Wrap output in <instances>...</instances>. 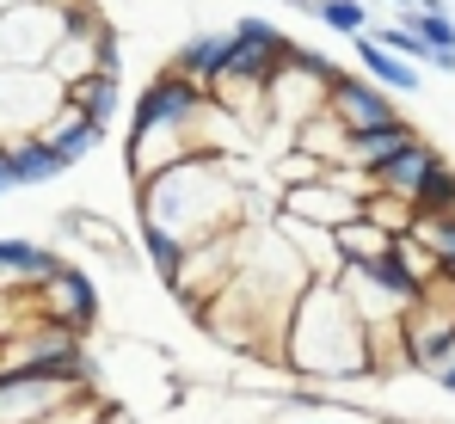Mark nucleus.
Returning a JSON list of instances; mask_svg holds the SVG:
<instances>
[{"label": "nucleus", "instance_id": "1", "mask_svg": "<svg viewBox=\"0 0 455 424\" xmlns=\"http://www.w3.org/2000/svg\"><path fill=\"white\" fill-rule=\"evenodd\" d=\"M142 185H148V191H142V221H160V228H172V234H185L191 246L228 234V221H234V185L222 179V166H216L204 148H197L191 160H179V166L142 179Z\"/></svg>", "mask_w": 455, "mask_h": 424}, {"label": "nucleus", "instance_id": "2", "mask_svg": "<svg viewBox=\"0 0 455 424\" xmlns=\"http://www.w3.org/2000/svg\"><path fill=\"white\" fill-rule=\"evenodd\" d=\"M290 363L307 369V375L363 369V314H357L332 283H314L302 301H296V320H290Z\"/></svg>", "mask_w": 455, "mask_h": 424}, {"label": "nucleus", "instance_id": "3", "mask_svg": "<svg viewBox=\"0 0 455 424\" xmlns=\"http://www.w3.org/2000/svg\"><path fill=\"white\" fill-rule=\"evenodd\" d=\"M68 37V0H19L0 12V68H50Z\"/></svg>", "mask_w": 455, "mask_h": 424}, {"label": "nucleus", "instance_id": "4", "mask_svg": "<svg viewBox=\"0 0 455 424\" xmlns=\"http://www.w3.org/2000/svg\"><path fill=\"white\" fill-rule=\"evenodd\" d=\"M68 105L56 68H0V136H37Z\"/></svg>", "mask_w": 455, "mask_h": 424}, {"label": "nucleus", "instance_id": "5", "mask_svg": "<svg viewBox=\"0 0 455 424\" xmlns=\"http://www.w3.org/2000/svg\"><path fill=\"white\" fill-rule=\"evenodd\" d=\"M75 394H92V388L56 369H0V424H37Z\"/></svg>", "mask_w": 455, "mask_h": 424}, {"label": "nucleus", "instance_id": "6", "mask_svg": "<svg viewBox=\"0 0 455 424\" xmlns=\"http://www.w3.org/2000/svg\"><path fill=\"white\" fill-rule=\"evenodd\" d=\"M283 68H290L283 31L265 25V19H246V25L234 31V50H228V68H222L216 86H271Z\"/></svg>", "mask_w": 455, "mask_h": 424}, {"label": "nucleus", "instance_id": "7", "mask_svg": "<svg viewBox=\"0 0 455 424\" xmlns=\"http://www.w3.org/2000/svg\"><path fill=\"white\" fill-rule=\"evenodd\" d=\"M204 105H210V80H191L185 68H166L148 92L136 99V130H160V124L191 130Z\"/></svg>", "mask_w": 455, "mask_h": 424}, {"label": "nucleus", "instance_id": "8", "mask_svg": "<svg viewBox=\"0 0 455 424\" xmlns=\"http://www.w3.org/2000/svg\"><path fill=\"white\" fill-rule=\"evenodd\" d=\"M37 314H44V320H62V326H75V332H86V326L99 320V289L80 277V271H56L50 283H37Z\"/></svg>", "mask_w": 455, "mask_h": 424}, {"label": "nucleus", "instance_id": "9", "mask_svg": "<svg viewBox=\"0 0 455 424\" xmlns=\"http://www.w3.org/2000/svg\"><path fill=\"white\" fill-rule=\"evenodd\" d=\"M326 99H332V117H339L345 130H370V124H387V117H394L381 80H332Z\"/></svg>", "mask_w": 455, "mask_h": 424}, {"label": "nucleus", "instance_id": "10", "mask_svg": "<svg viewBox=\"0 0 455 424\" xmlns=\"http://www.w3.org/2000/svg\"><path fill=\"white\" fill-rule=\"evenodd\" d=\"M437 166H443L437 148H431V141H412V148H400L394 160H381L376 172H370V191L381 185V191H394V197H419V185H425Z\"/></svg>", "mask_w": 455, "mask_h": 424}, {"label": "nucleus", "instance_id": "11", "mask_svg": "<svg viewBox=\"0 0 455 424\" xmlns=\"http://www.w3.org/2000/svg\"><path fill=\"white\" fill-rule=\"evenodd\" d=\"M62 271L56 252L31 246V240H0V289H37Z\"/></svg>", "mask_w": 455, "mask_h": 424}, {"label": "nucleus", "instance_id": "12", "mask_svg": "<svg viewBox=\"0 0 455 424\" xmlns=\"http://www.w3.org/2000/svg\"><path fill=\"white\" fill-rule=\"evenodd\" d=\"M37 136H44L50 148H56V154H62V160H68V166H75V160H86V154H92V148L105 141V124H92L86 111L62 105V111H56V117H50V124H44Z\"/></svg>", "mask_w": 455, "mask_h": 424}, {"label": "nucleus", "instance_id": "13", "mask_svg": "<svg viewBox=\"0 0 455 424\" xmlns=\"http://www.w3.org/2000/svg\"><path fill=\"white\" fill-rule=\"evenodd\" d=\"M0 141H6V160H12V179H19V185H44V179L68 172V160L44 136H0Z\"/></svg>", "mask_w": 455, "mask_h": 424}, {"label": "nucleus", "instance_id": "14", "mask_svg": "<svg viewBox=\"0 0 455 424\" xmlns=\"http://www.w3.org/2000/svg\"><path fill=\"white\" fill-rule=\"evenodd\" d=\"M412 130L400 124V117H387V124H370V130H351V160L363 166V172H376L381 160H394L400 148H412Z\"/></svg>", "mask_w": 455, "mask_h": 424}, {"label": "nucleus", "instance_id": "15", "mask_svg": "<svg viewBox=\"0 0 455 424\" xmlns=\"http://www.w3.org/2000/svg\"><path fill=\"white\" fill-rule=\"evenodd\" d=\"M68 105L86 111L92 124H111V111H117V68H92L80 80H68Z\"/></svg>", "mask_w": 455, "mask_h": 424}, {"label": "nucleus", "instance_id": "16", "mask_svg": "<svg viewBox=\"0 0 455 424\" xmlns=\"http://www.w3.org/2000/svg\"><path fill=\"white\" fill-rule=\"evenodd\" d=\"M357 62H363L370 80H381V86H400V92H412V86H419V62L394 56L381 37H357Z\"/></svg>", "mask_w": 455, "mask_h": 424}, {"label": "nucleus", "instance_id": "17", "mask_svg": "<svg viewBox=\"0 0 455 424\" xmlns=\"http://www.w3.org/2000/svg\"><path fill=\"white\" fill-rule=\"evenodd\" d=\"M290 210L296 215H314V221H326L332 215V228H345V221H357L363 215V197H345V191H332V185H314V191H290Z\"/></svg>", "mask_w": 455, "mask_h": 424}, {"label": "nucleus", "instance_id": "18", "mask_svg": "<svg viewBox=\"0 0 455 424\" xmlns=\"http://www.w3.org/2000/svg\"><path fill=\"white\" fill-rule=\"evenodd\" d=\"M228 50H234V37H191L185 50H179V62L172 68H185L191 80H222V68H228Z\"/></svg>", "mask_w": 455, "mask_h": 424}, {"label": "nucleus", "instance_id": "19", "mask_svg": "<svg viewBox=\"0 0 455 424\" xmlns=\"http://www.w3.org/2000/svg\"><path fill=\"white\" fill-rule=\"evenodd\" d=\"M142 246H148V259H154V271L172 283L179 271H185V259H191V240L185 234H172V228H160V221H148L142 228Z\"/></svg>", "mask_w": 455, "mask_h": 424}, {"label": "nucleus", "instance_id": "20", "mask_svg": "<svg viewBox=\"0 0 455 424\" xmlns=\"http://www.w3.org/2000/svg\"><path fill=\"white\" fill-rule=\"evenodd\" d=\"M412 234L437 252V265L455 277V210L450 215H425V210H419V215H412Z\"/></svg>", "mask_w": 455, "mask_h": 424}, {"label": "nucleus", "instance_id": "21", "mask_svg": "<svg viewBox=\"0 0 455 424\" xmlns=\"http://www.w3.org/2000/svg\"><path fill=\"white\" fill-rule=\"evenodd\" d=\"M412 204H419L425 215H450L455 210V172H450V166H437V172L419 185V197H412Z\"/></svg>", "mask_w": 455, "mask_h": 424}, {"label": "nucleus", "instance_id": "22", "mask_svg": "<svg viewBox=\"0 0 455 424\" xmlns=\"http://www.w3.org/2000/svg\"><path fill=\"white\" fill-rule=\"evenodd\" d=\"M105 419V406H99V394H75L68 406H56L50 419H37V424H99Z\"/></svg>", "mask_w": 455, "mask_h": 424}, {"label": "nucleus", "instance_id": "23", "mask_svg": "<svg viewBox=\"0 0 455 424\" xmlns=\"http://www.w3.org/2000/svg\"><path fill=\"white\" fill-rule=\"evenodd\" d=\"M320 19L332 31H363V6L357 0H320Z\"/></svg>", "mask_w": 455, "mask_h": 424}, {"label": "nucleus", "instance_id": "24", "mask_svg": "<svg viewBox=\"0 0 455 424\" xmlns=\"http://www.w3.org/2000/svg\"><path fill=\"white\" fill-rule=\"evenodd\" d=\"M437 381H443V388H450V394H455V356H450V363H443V369H437Z\"/></svg>", "mask_w": 455, "mask_h": 424}, {"label": "nucleus", "instance_id": "25", "mask_svg": "<svg viewBox=\"0 0 455 424\" xmlns=\"http://www.w3.org/2000/svg\"><path fill=\"white\" fill-rule=\"evenodd\" d=\"M99 424H124V419H111V412H105V419H99Z\"/></svg>", "mask_w": 455, "mask_h": 424}]
</instances>
